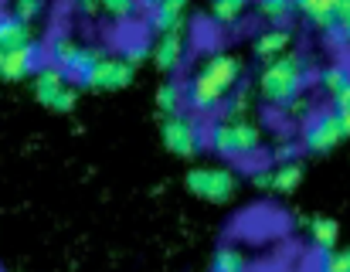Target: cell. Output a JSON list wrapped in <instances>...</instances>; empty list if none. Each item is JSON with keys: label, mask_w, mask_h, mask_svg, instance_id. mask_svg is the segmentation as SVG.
<instances>
[{"label": "cell", "mask_w": 350, "mask_h": 272, "mask_svg": "<svg viewBox=\"0 0 350 272\" xmlns=\"http://www.w3.org/2000/svg\"><path fill=\"white\" fill-rule=\"evenodd\" d=\"M238 79H241V62H238L234 55H225V51L211 55V58L184 82V89H187V106H191L194 113H211V109H218L221 103H228V96L241 85Z\"/></svg>", "instance_id": "1"}, {"label": "cell", "mask_w": 350, "mask_h": 272, "mask_svg": "<svg viewBox=\"0 0 350 272\" xmlns=\"http://www.w3.org/2000/svg\"><path fill=\"white\" fill-rule=\"evenodd\" d=\"M306 89V65L296 51H286L275 62H265L258 72V96L269 106H293Z\"/></svg>", "instance_id": "2"}, {"label": "cell", "mask_w": 350, "mask_h": 272, "mask_svg": "<svg viewBox=\"0 0 350 272\" xmlns=\"http://www.w3.org/2000/svg\"><path fill=\"white\" fill-rule=\"evenodd\" d=\"M208 143L225 160H248L262 150V126L252 120H221L211 126Z\"/></svg>", "instance_id": "3"}, {"label": "cell", "mask_w": 350, "mask_h": 272, "mask_svg": "<svg viewBox=\"0 0 350 272\" xmlns=\"http://www.w3.org/2000/svg\"><path fill=\"white\" fill-rule=\"evenodd\" d=\"M34 99L51 113H72L79 103V89L72 85V79L58 65L48 62L34 72Z\"/></svg>", "instance_id": "4"}, {"label": "cell", "mask_w": 350, "mask_h": 272, "mask_svg": "<svg viewBox=\"0 0 350 272\" xmlns=\"http://www.w3.org/2000/svg\"><path fill=\"white\" fill-rule=\"evenodd\" d=\"M106 51L92 48V44H82V41H72V38H55L51 41V51H48V62L58 65L72 82H85V75L99 65Z\"/></svg>", "instance_id": "5"}, {"label": "cell", "mask_w": 350, "mask_h": 272, "mask_svg": "<svg viewBox=\"0 0 350 272\" xmlns=\"http://www.w3.org/2000/svg\"><path fill=\"white\" fill-rule=\"evenodd\" d=\"M187 191L208 204H228L238 191V180L228 167H191L184 177Z\"/></svg>", "instance_id": "6"}, {"label": "cell", "mask_w": 350, "mask_h": 272, "mask_svg": "<svg viewBox=\"0 0 350 272\" xmlns=\"http://www.w3.org/2000/svg\"><path fill=\"white\" fill-rule=\"evenodd\" d=\"M347 139V130L337 116V109H320V113H310L306 123H303V133H299V143L303 150L310 153H330L334 146H340Z\"/></svg>", "instance_id": "7"}, {"label": "cell", "mask_w": 350, "mask_h": 272, "mask_svg": "<svg viewBox=\"0 0 350 272\" xmlns=\"http://www.w3.org/2000/svg\"><path fill=\"white\" fill-rule=\"evenodd\" d=\"M160 136H163V146H167L174 157H184V160H191V157L201 150V126H198V123H194L187 113L163 116Z\"/></svg>", "instance_id": "8"}, {"label": "cell", "mask_w": 350, "mask_h": 272, "mask_svg": "<svg viewBox=\"0 0 350 272\" xmlns=\"http://www.w3.org/2000/svg\"><path fill=\"white\" fill-rule=\"evenodd\" d=\"M136 79V65L133 58H122V55H103L99 65L85 75V89H99V92H116L126 89L129 82Z\"/></svg>", "instance_id": "9"}, {"label": "cell", "mask_w": 350, "mask_h": 272, "mask_svg": "<svg viewBox=\"0 0 350 272\" xmlns=\"http://www.w3.org/2000/svg\"><path fill=\"white\" fill-rule=\"evenodd\" d=\"M150 58H153V65L160 72L174 75L184 65V58H187V27H174V31L157 34V41L150 48Z\"/></svg>", "instance_id": "10"}, {"label": "cell", "mask_w": 350, "mask_h": 272, "mask_svg": "<svg viewBox=\"0 0 350 272\" xmlns=\"http://www.w3.org/2000/svg\"><path fill=\"white\" fill-rule=\"evenodd\" d=\"M303 180V167L296 160H286V163H272V167H258L252 174V184L258 191H275V194H293Z\"/></svg>", "instance_id": "11"}, {"label": "cell", "mask_w": 350, "mask_h": 272, "mask_svg": "<svg viewBox=\"0 0 350 272\" xmlns=\"http://www.w3.org/2000/svg\"><path fill=\"white\" fill-rule=\"evenodd\" d=\"M296 10L323 31L350 21V0H296Z\"/></svg>", "instance_id": "12"}, {"label": "cell", "mask_w": 350, "mask_h": 272, "mask_svg": "<svg viewBox=\"0 0 350 272\" xmlns=\"http://www.w3.org/2000/svg\"><path fill=\"white\" fill-rule=\"evenodd\" d=\"M38 55H41V48H38L34 41H31V44H21V48H10V51L3 55V72H0V79L21 82V79L34 75V72H38Z\"/></svg>", "instance_id": "13"}, {"label": "cell", "mask_w": 350, "mask_h": 272, "mask_svg": "<svg viewBox=\"0 0 350 272\" xmlns=\"http://www.w3.org/2000/svg\"><path fill=\"white\" fill-rule=\"evenodd\" d=\"M293 48V31L289 27H265L258 38H255V58L265 65V62H275V58H282L286 51Z\"/></svg>", "instance_id": "14"}, {"label": "cell", "mask_w": 350, "mask_h": 272, "mask_svg": "<svg viewBox=\"0 0 350 272\" xmlns=\"http://www.w3.org/2000/svg\"><path fill=\"white\" fill-rule=\"evenodd\" d=\"M187 7H191V0H153V10H150L153 31L163 34L174 27H187Z\"/></svg>", "instance_id": "15"}, {"label": "cell", "mask_w": 350, "mask_h": 272, "mask_svg": "<svg viewBox=\"0 0 350 272\" xmlns=\"http://www.w3.org/2000/svg\"><path fill=\"white\" fill-rule=\"evenodd\" d=\"M139 3H143V0H75V7H79L82 14H89V17L106 14V17H113V21H129V17L139 10Z\"/></svg>", "instance_id": "16"}, {"label": "cell", "mask_w": 350, "mask_h": 272, "mask_svg": "<svg viewBox=\"0 0 350 272\" xmlns=\"http://www.w3.org/2000/svg\"><path fill=\"white\" fill-rule=\"evenodd\" d=\"M21 44H31V24H24L17 14H0V48H21Z\"/></svg>", "instance_id": "17"}, {"label": "cell", "mask_w": 350, "mask_h": 272, "mask_svg": "<svg viewBox=\"0 0 350 272\" xmlns=\"http://www.w3.org/2000/svg\"><path fill=\"white\" fill-rule=\"evenodd\" d=\"M184 103H187V89L180 82H160V89H157V109L163 116L184 113Z\"/></svg>", "instance_id": "18"}, {"label": "cell", "mask_w": 350, "mask_h": 272, "mask_svg": "<svg viewBox=\"0 0 350 272\" xmlns=\"http://www.w3.org/2000/svg\"><path fill=\"white\" fill-rule=\"evenodd\" d=\"M340 239V225L334 218H313L310 221V242L317 245V252H330Z\"/></svg>", "instance_id": "19"}, {"label": "cell", "mask_w": 350, "mask_h": 272, "mask_svg": "<svg viewBox=\"0 0 350 272\" xmlns=\"http://www.w3.org/2000/svg\"><path fill=\"white\" fill-rule=\"evenodd\" d=\"M317 82H320V89H323L330 99H337V96L350 85V68L344 62H334V65H327V68L317 75Z\"/></svg>", "instance_id": "20"}, {"label": "cell", "mask_w": 350, "mask_h": 272, "mask_svg": "<svg viewBox=\"0 0 350 272\" xmlns=\"http://www.w3.org/2000/svg\"><path fill=\"white\" fill-rule=\"evenodd\" d=\"M255 7H258V17L269 21L272 27H286L289 17L299 14V10H296V0H258Z\"/></svg>", "instance_id": "21"}, {"label": "cell", "mask_w": 350, "mask_h": 272, "mask_svg": "<svg viewBox=\"0 0 350 272\" xmlns=\"http://www.w3.org/2000/svg\"><path fill=\"white\" fill-rule=\"evenodd\" d=\"M211 272H248V259L241 249L234 245H221L211 259Z\"/></svg>", "instance_id": "22"}, {"label": "cell", "mask_w": 350, "mask_h": 272, "mask_svg": "<svg viewBox=\"0 0 350 272\" xmlns=\"http://www.w3.org/2000/svg\"><path fill=\"white\" fill-rule=\"evenodd\" d=\"M248 10V0H211V17L218 24H238Z\"/></svg>", "instance_id": "23"}, {"label": "cell", "mask_w": 350, "mask_h": 272, "mask_svg": "<svg viewBox=\"0 0 350 272\" xmlns=\"http://www.w3.org/2000/svg\"><path fill=\"white\" fill-rule=\"evenodd\" d=\"M252 99H255V92H252L248 85H238L232 96H228V103H225V113H228V120H248Z\"/></svg>", "instance_id": "24"}, {"label": "cell", "mask_w": 350, "mask_h": 272, "mask_svg": "<svg viewBox=\"0 0 350 272\" xmlns=\"http://www.w3.org/2000/svg\"><path fill=\"white\" fill-rule=\"evenodd\" d=\"M317 272H350V245H347V249H330V252H320Z\"/></svg>", "instance_id": "25"}, {"label": "cell", "mask_w": 350, "mask_h": 272, "mask_svg": "<svg viewBox=\"0 0 350 272\" xmlns=\"http://www.w3.org/2000/svg\"><path fill=\"white\" fill-rule=\"evenodd\" d=\"M10 14H17L24 24H34L44 14V0H14L10 3Z\"/></svg>", "instance_id": "26"}, {"label": "cell", "mask_w": 350, "mask_h": 272, "mask_svg": "<svg viewBox=\"0 0 350 272\" xmlns=\"http://www.w3.org/2000/svg\"><path fill=\"white\" fill-rule=\"evenodd\" d=\"M303 150V143H293V139H282V143H275V150H272V157H275V163H286V160H296V153Z\"/></svg>", "instance_id": "27"}, {"label": "cell", "mask_w": 350, "mask_h": 272, "mask_svg": "<svg viewBox=\"0 0 350 272\" xmlns=\"http://www.w3.org/2000/svg\"><path fill=\"white\" fill-rule=\"evenodd\" d=\"M347 106H350V85L337 96V99H334V109H347Z\"/></svg>", "instance_id": "28"}, {"label": "cell", "mask_w": 350, "mask_h": 272, "mask_svg": "<svg viewBox=\"0 0 350 272\" xmlns=\"http://www.w3.org/2000/svg\"><path fill=\"white\" fill-rule=\"evenodd\" d=\"M337 116H340V123H344V130H347V136H350V106L347 109H337Z\"/></svg>", "instance_id": "29"}, {"label": "cell", "mask_w": 350, "mask_h": 272, "mask_svg": "<svg viewBox=\"0 0 350 272\" xmlns=\"http://www.w3.org/2000/svg\"><path fill=\"white\" fill-rule=\"evenodd\" d=\"M3 55H7V48H0V72H3Z\"/></svg>", "instance_id": "30"}]
</instances>
